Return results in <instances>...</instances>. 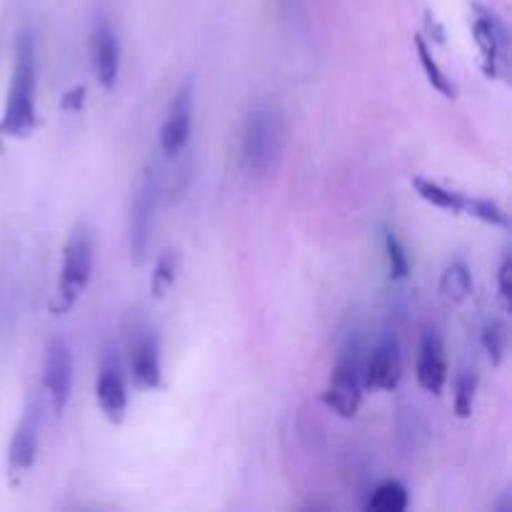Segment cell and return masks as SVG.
<instances>
[{
  "label": "cell",
  "instance_id": "cell-1",
  "mask_svg": "<svg viewBox=\"0 0 512 512\" xmlns=\"http://www.w3.org/2000/svg\"><path fill=\"white\" fill-rule=\"evenodd\" d=\"M35 90H38V48L30 30H20L15 40V63L10 75L8 98H5L0 135L25 138L35 130Z\"/></svg>",
  "mask_w": 512,
  "mask_h": 512
},
{
  "label": "cell",
  "instance_id": "cell-2",
  "mask_svg": "<svg viewBox=\"0 0 512 512\" xmlns=\"http://www.w3.org/2000/svg\"><path fill=\"white\" fill-rule=\"evenodd\" d=\"M283 145V115L270 100H258L248 110L240 160L250 175L268 173Z\"/></svg>",
  "mask_w": 512,
  "mask_h": 512
},
{
  "label": "cell",
  "instance_id": "cell-3",
  "mask_svg": "<svg viewBox=\"0 0 512 512\" xmlns=\"http://www.w3.org/2000/svg\"><path fill=\"white\" fill-rule=\"evenodd\" d=\"M363 390V348H360L358 335H350L340 348L338 360H335L323 403L328 405L330 413L350 420L358 415L360 403H363Z\"/></svg>",
  "mask_w": 512,
  "mask_h": 512
},
{
  "label": "cell",
  "instance_id": "cell-4",
  "mask_svg": "<svg viewBox=\"0 0 512 512\" xmlns=\"http://www.w3.org/2000/svg\"><path fill=\"white\" fill-rule=\"evenodd\" d=\"M93 275V245L85 228H75L70 233L63 250V265H60V280L55 298L50 300V313L63 315L80 300L83 290L88 288Z\"/></svg>",
  "mask_w": 512,
  "mask_h": 512
},
{
  "label": "cell",
  "instance_id": "cell-5",
  "mask_svg": "<svg viewBox=\"0 0 512 512\" xmlns=\"http://www.w3.org/2000/svg\"><path fill=\"white\" fill-rule=\"evenodd\" d=\"M160 195V173L155 165H148L140 178L138 193H135L133 210H130V255L135 263H143L150 248V233L155 225V210H158Z\"/></svg>",
  "mask_w": 512,
  "mask_h": 512
},
{
  "label": "cell",
  "instance_id": "cell-6",
  "mask_svg": "<svg viewBox=\"0 0 512 512\" xmlns=\"http://www.w3.org/2000/svg\"><path fill=\"white\" fill-rule=\"evenodd\" d=\"M475 23H473V35L480 45V53H483V65L485 73L490 78H500L508 70V58H510V35L508 25L498 18L495 13L485 8H475Z\"/></svg>",
  "mask_w": 512,
  "mask_h": 512
},
{
  "label": "cell",
  "instance_id": "cell-7",
  "mask_svg": "<svg viewBox=\"0 0 512 512\" xmlns=\"http://www.w3.org/2000/svg\"><path fill=\"white\" fill-rule=\"evenodd\" d=\"M43 388L55 413H63L73 390V353L63 338H53L45 348Z\"/></svg>",
  "mask_w": 512,
  "mask_h": 512
},
{
  "label": "cell",
  "instance_id": "cell-8",
  "mask_svg": "<svg viewBox=\"0 0 512 512\" xmlns=\"http://www.w3.org/2000/svg\"><path fill=\"white\" fill-rule=\"evenodd\" d=\"M403 378V358H400V345L393 335L380 340L370 358L363 363V385L373 393H390L398 388Z\"/></svg>",
  "mask_w": 512,
  "mask_h": 512
},
{
  "label": "cell",
  "instance_id": "cell-9",
  "mask_svg": "<svg viewBox=\"0 0 512 512\" xmlns=\"http://www.w3.org/2000/svg\"><path fill=\"white\" fill-rule=\"evenodd\" d=\"M190 130H193V83H185L175 93L168 118L160 125V150L165 155H178L188 145Z\"/></svg>",
  "mask_w": 512,
  "mask_h": 512
},
{
  "label": "cell",
  "instance_id": "cell-10",
  "mask_svg": "<svg viewBox=\"0 0 512 512\" xmlns=\"http://www.w3.org/2000/svg\"><path fill=\"white\" fill-rule=\"evenodd\" d=\"M130 373L135 388L155 390L163 383V358H160V338L153 330H143L130 345Z\"/></svg>",
  "mask_w": 512,
  "mask_h": 512
},
{
  "label": "cell",
  "instance_id": "cell-11",
  "mask_svg": "<svg viewBox=\"0 0 512 512\" xmlns=\"http://www.w3.org/2000/svg\"><path fill=\"white\" fill-rule=\"evenodd\" d=\"M95 398H98V408L103 410L110 423H123L125 410H128V385H125L123 373H120V365L115 363L110 353L105 355L103 365H100Z\"/></svg>",
  "mask_w": 512,
  "mask_h": 512
},
{
  "label": "cell",
  "instance_id": "cell-12",
  "mask_svg": "<svg viewBox=\"0 0 512 512\" xmlns=\"http://www.w3.org/2000/svg\"><path fill=\"white\" fill-rule=\"evenodd\" d=\"M38 440H40V403L33 400L25 410L23 420L15 428L13 440L8 448V468L10 473H25L33 468L35 455H38Z\"/></svg>",
  "mask_w": 512,
  "mask_h": 512
},
{
  "label": "cell",
  "instance_id": "cell-13",
  "mask_svg": "<svg viewBox=\"0 0 512 512\" xmlns=\"http://www.w3.org/2000/svg\"><path fill=\"white\" fill-rule=\"evenodd\" d=\"M418 383L428 393L440 395L448 383V360H445V343L438 330H428L420 340L418 355Z\"/></svg>",
  "mask_w": 512,
  "mask_h": 512
},
{
  "label": "cell",
  "instance_id": "cell-14",
  "mask_svg": "<svg viewBox=\"0 0 512 512\" xmlns=\"http://www.w3.org/2000/svg\"><path fill=\"white\" fill-rule=\"evenodd\" d=\"M93 63L98 83L105 90H113L120 75V40L113 25L105 18H98L93 28Z\"/></svg>",
  "mask_w": 512,
  "mask_h": 512
},
{
  "label": "cell",
  "instance_id": "cell-15",
  "mask_svg": "<svg viewBox=\"0 0 512 512\" xmlns=\"http://www.w3.org/2000/svg\"><path fill=\"white\" fill-rule=\"evenodd\" d=\"M413 188L425 203L435 205L440 210H448V213H463L465 210V195L458 190H450L445 185L435 183L428 178H413Z\"/></svg>",
  "mask_w": 512,
  "mask_h": 512
},
{
  "label": "cell",
  "instance_id": "cell-16",
  "mask_svg": "<svg viewBox=\"0 0 512 512\" xmlns=\"http://www.w3.org/2000/svg\"><path fill=\"white\" fill-rule=\"evenodd\" d=\"M440 293L450 303H463L473 293V273L463 260H455L445 268L443 278H440Z\"/></svg>",
  "mask_w": 512,
  "mask_h": 512
},
{
  "label": "cell",
  "instance_id": "cell-17",
  "mask_svg": "<svg viewBox=\"0 0 512 512\" xmlns=\"http://www.w3.org/2000/svg\"><path fill=\"white\" fill-rule=\"evenodd\" d=\"M408 505V488H405L403 483H398V480H385V483H380L368 498V510L378 512H403L408 510Z\"/></svg>",
  "mask_w": 512,
  "mask_h": 512
},
{
  "label": "cell",
  "instance_id": "cell-18",
  "mask_svg": "<svg viewBox=\"0 0 512 512\" xmlns=\"http://www.w3.org/2000/svg\"><path fill=\"white\" fill-rule=\"evenodd\" d=\"M415 50H418V60H420V65H423L425 78L430 80V85H433L438 93H443L445 98H455L458 88H455L453 80L443 73V68H440L438 60L433 58V50H430V45L425 43L423 35H415Z\"/></svg>",
  "mask_w": 512,
  "mask_h": 512
},
{
  "label": "cell",
  "instance_id": "cell-19",
  "mask_svg": "<svg viewBox=\"0 0 512 512\" xmlns=\"http://www.w3.org/2000/svg\"><path fill=\"white\" fill-rule=\"evenodd\" d=\"M175 278H178V253L168 250L155 263L153 278H150V293L155 298H165V293L175 285Z\"/></svg>",
  "mask_w": 512,
  "mask_h": 512
},
{
  "label": "cell",
  "instance_id": "cell-20",
  "mask_svg": "<svg viewBox=\"0 0 512 512\" xmlns=\"http://www.w3.org/2000/svg\"><path fill=\"white\" fill-rule=\"evenodd\" d=\"M385 258H388V270L393 280H405L410 275V258L405 245L395 235V230H385Z\"/></svg>",
  "mask_w": 512,
  "mask_h": 512
},
{
  "label": "cell",
  "instance_id": "cell-21",
  "mask_svg": "<svg viewBox=\"0 0 512 512\" xmlns=\"http://www.w3.org/2000/svg\"><path fill=\"white\" fill-rule=\"evenodd\" d=\"M483 348L488 353L490 363H503L505 353H508V325L503 320H490L483 330Z\"/></svg>",
  "mask_w": 512,
  "mask_h": 512
},
{
  "label": "cell",
  "instance_id": "cell-22",
  "mask_svg": "<svg viewBox=\"0 0 512 512\" xmlns=\"http://www.w3.org/2000/svg\"><path fill=\"white\" fill-rule=\"evenodd\" d=\"M475 390H478L475 370H460V375L455 378V413H458V418H470L475 403Z\"/></svg>",
  "mask_w": 512,
  "mask_h": 512
},
{
  "label": "cell",
  "instance_id": "cell-23",
  "mask_svg": "<svg viewBox=\"0 0 512 512\" xmlns=\"http://www.w3.org/2000/svg\"><path fill=\"white\" fill-rule=\"evenodd\" d=\"M463 213L473 215V218L483 220V223L488 225H495V228L508 225V213H505L495 200H488V198H465Z\"/></svg>",
  "mask_w": 512,
  "mask_h": 512
},
{
  "label": "cell",
  "instance_id": "cell-24",
  "mask_svg": "<svg viewBox=\"0 0 512 512\" xmlns=\"http://www.w3.org/2000/svg\"><path fill=\"white\" fill-rule=\"evenodd\" d=\"M510 275H512V260H510V255H505V258H503V265H500V270H498L500 300H503V305H505V308H510V295H512Z\"/></svg>",
  "mask_w": 512,
  "mask_h": 512
},
{
  "label": "cell",
  "instance_id": "cell-25",
  "mask_svg": "<svg viewBox=\"0 0 512 512\" xmlns=\"http://www.w3.org/2000/svg\"><path fill=\"white\" fill-rule=\"evenodd\" d=\"M83 103H85V88L83 85H78V88H70L68 93L63 95L60 108H63L65 113H78V110H83Z\"/></svg>",
  "mask_w": 512,
  "mask_h": 512
}]
</instances>
